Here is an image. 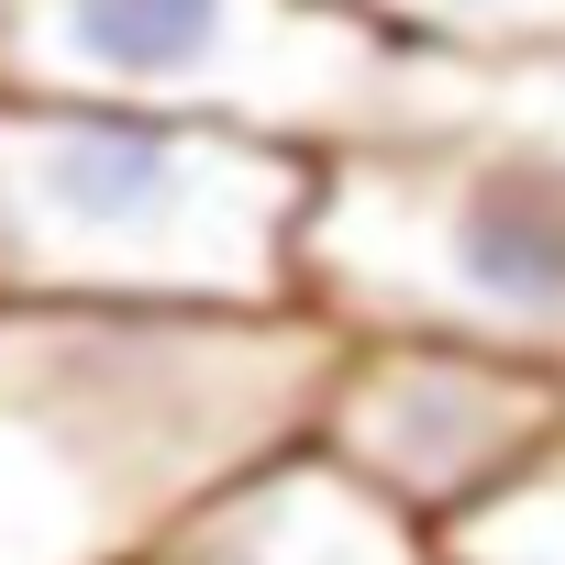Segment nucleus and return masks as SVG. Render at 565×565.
Returning <instances> with one entry per match:
<instances>
[{"mask_svg": "<svg viewBox=\"0 0 565 565\" xmlns=\"http://www.w3.org/2000/svg\"><path fill=\"white\" fill-rule=\"evenodd\" d=\"M322 311L0 300V565H134L200 488L300 444Z\"/></svg>", "mask_w": 565, "mask_h": 565, "instance_id": "nucleus-1", "label": "nucleus"}, {"mask_svg": "<svg viewBox=\"0 0 565 565\" xmlns=\"http://www.w3.org/2000/svg\"><path fill=\"white\" fill-rule=\"evenodd\" d=\"M300 311L333 333H455L565 377V45L399 56L388 111L311 156Z\"/></svg>", "mask_w": 565, "mask_h": 565, "instance_id": "nucleus-2", "label": "nucleus"}, {"mask_svg": "<svg viewBox=\"0 0 565 565\" xmlns=\"http://www.w3.org/2000/svg\"><path fill=\"white\" fill-rule=\"evenodd\" d=\"M311 156L233 122L0 89V300L300 311Z\"/></svg>", "mask_w": 565, "mask_h": 565, "instance_id": "nucleus-3", "label": "nucleus"}, {"mask_svg": "<svg viewBox=\"0 0 565 565\" xmlns=\"http://www.w3.org/2000/svg\"><path fill=\"white\" fill-rule=\"evenodd\" d=\"M0 89L233 122L322 156L388 111L399 45L322 0H0Z\"/></svg>", "mask_w": 565, "mask_h": 565, "instance_id": "nucleus-4", "label": "nucleus"}, {"mask_svg": "<svg viewBox=\"0 0 565 565\" xmlns=\"http://www.w3.org/2000/svg\"><path fill=\"white\" fill-rule=\"evenodd\" d=\"M311 444L444 532L565 444V377L455 333H333Z\"/></svg>", "mask_w": 565, "mask_h": 565, "instance_id": "nucleus-5", "label": "nucleus"}, {"mask_svg": "<svg viewBox=\"0 0 565 565\" xmlns=\"http://www.w3.org/2000/svg\"><path fill=\"white\" fill-rule=\"evenodd\" d=\"M134 565H444V543L433 521H411L399 499H377L355 466H333L300 433L233 466L222 488H200Z\"/></svg>", "mask_w": 565, "mask_h": 565, "instance_id": "nucleus-6", "label": "nucleus"}, {"mask_svg": "<svg viewBox=\"0 0 565 565\" xmlns=\"http://www.w3.org/2000/svg\"><path fill=\"white\" fill-rule=\"evenodd\" d=\"M399 56H554L565 0H322Z\"/></svg>", "mask_w": 565, "mask_h": 565, "instance_id": "nucleus-7", "label": "nucleus"}, {"mask_svg": "<svg viewBox=\"0 0 565 565\" xmlns=\"http://www.w3.org/2000/svg\"><path fill=\"white\" fill-rule=\"evenodd\" d=\"M433 543H444V565H565V444L532 477H510L477 510H455Z\"/></svg>", "mask_w": 565, "mask_h": 565, "instance_id": "nucleus-8", "label": "nucleus"}]
</instances>
